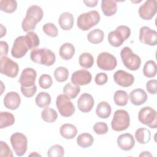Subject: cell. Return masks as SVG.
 <instances>
[{"label":"cell","mask_w":157,"mask_h":157,"mask_svg":"<svg viewBox=\"0 0 157 157\" xmlns=\"http://www.w3.org/2000/svg\"><path fill=\"white\" fill-rule=\"evenodd\" d=\"M39 44V38L34 32L27 33L26 36H20L14 40L11 50L12 56L15 58H21L29 50L36 48Z\"/></svg>","instance_id":"cell-1"},{"label":"cell","mask_w":157,"mask_h":157,"mask_svg":"<svg viewBox=\"0 0 157 157\" xmlns=\"http://www.w3.org/2000/svg\"><path fill=\"white\" fill-rule=\"evenodd\" d=\"M30 59L32 61L46 66H52L56 61L54 52L48 48H34L30 53Z\"/></svg>","instance_id":"cell-2"},{"label":"cell","mask_w":157,"mask_h":157,"mask_svg":"<svg viewBox=\"0 0 157 157\" xmlns=\"http://www.w3.org/2000/svg\"><path fill=\"white\" fill-rule=\"evenodd\" d=\"M131 34L130 28L125 25L118 26L115 30L112 31L108 34V41L114 47H120L129 38Z\"/></svg>","instance_id":"cell-3"},{"label":"cell","mask_w":157,"mask_h":157,"mask_svg":"<svg viewBox=\"0 0 157 157\" xmlns=\"http://www.w3.org/2000/svg\"><path fill=\"white\" fill-rule=\"evenodd\" d=\"M101 17L96 10H91L80 14L77 20L78 28L82 31H88L96 26L100 21Z\"/></svg>","instance_id":"cell-4"},{"label":"cell","mask_w":157,"mask_h":157,"mask_svg":"<svg viewBox=\"0 0 157 157\" xmlns=\"http://www.w3.org/2000/svg\"><path fill=\"white\" fill-rule=\"evenodd\" d=\"M120 56L124 66L131 71H137L141 64L140 58L128 47H124L120 52Z\"/></svg>","instance_id":"cell-5"},{"label":"cell","mask_w":157,"mask_h":157,"mask_svg":"<svg viewBox=\"0 0 157 157\" xmlns=\"http://www.w3.org/2000/svg\"><path fill=\"white\" fill-rule=\"evenodd\" d=\"M130 124V117L128 112L123 109L116 110L111 121L112 129L117 132L126 130Z\"/></svg>","instance_id":"cell-6"},{"label":"cell","mask_w":157,"mask_h":157,"mask_svg":"<svg viewBox=\"0 0 157 157\" xmlns=\"http://www.w3.org/2000/svg\"><path fill=\"white\" fill-rule=\"evenodd\" d=\"M139 121L150 128L155 129L157 126V112L149 106L142 108L138 113Z\"/></svg>","instance_id":"cell-7"},{"label":"cell","mask_w":157,"mask_h":157,"mask_svg":"<svg viewBox=\"0 0 157 157\" xmlns=\"http://www.w3.org/2000/svg\"><path fill=\"white\" fill-rule=\"evenodd\" d=\"M56 105L59 114L64 117L72 116L75 111L74 105L64 94H61L57 96Z\"/></svg>","instance_id":"cell-8"},{"label":"cell","mask_w":157,"mask_h":157,"mask_svg":"<svg viewBox=\"0 0 157 157\" xmlns=\"http://www.w3.org/2000/svg\"><path fill=\"white\" fill-rule=\"evenodd\" d=\"M10 141L17 156H21L25 154L28 147V140L25 135L21 132H15L10 136Z\"/></svg>","instance_id":"cell-9"},{"label":"cell","mask_w":157,"mask_h":157,"mask_svg":"<svg viewBox=\"0 0 157 157\" xmlns=\"http://www.w3.org/2000/svg\"><path fill=\"white\" fill-rule=\"evenodd\" d=\"M19 71L18 64L9 57L1 56L0 61V71L3 75L9 77L15 78L17 76Z\"/></svg>","instance_id":"cell-10"},{"label":"cell","mask_w":157,"mask_h":157,"mask_svg":"<svg viewBox=\"0 0 157 157\" xmlns=\"http://www.w3.org/2000/svg\"><path fill=\"white\" fill-rule=\"evenodd\" d=\"M97 66L102 70L110 71L113 70L117 64V58L108 52H101L96 60Z\"/></svg>","instance_id":"cell-11"},{"label":"cell","mask_w":157,"mask_h":157,"mask_svg":"<svg viewBox=\"0 0 157 157\" xmlns=\"http://www.w3.org/2000/svg\"><path fill=\"white\" fill-rule=\"evenodd\" d=\"M157 12V1L156 0L146 1L139 8L140 17L145 20H150L153 18Z\"/></svg>","instance_id":"cell-12"},{"label":"cell","mask_w":157,"mask_h":157,"mask_svg":"<svg viewBox=\"0 0 157 157\" xmlns=\"http://www.w3.org/2000/svg\"><path fill=\"white\" fill-rule=\"evenodd\" d=\"M139 41L150 46H155L157 44V32L150 28L144 26L139 30Z\"/></svg>","instance_id":"cell-13"},{"label":"cell","mask_w":157,"mask_h":157,"mask_svg":"<svg viewBox=\"0 0 157 157\" xmlns=\"http://www.w3.org/2000/svg\"><path fill=\"white\" fill-rule=\"evenodd\" d=\"M91 74L88 71L85 69L76 71L71 76L72 83L77 86L88 85L91 82Z\"/></svg>","instance_id":"cell-14"},{"label":"cell","mask_w":157,"mask_h":157,"mask_svg":"<svg viewBox=\"0 0 157 157\" xmlns=\"http://www.w3.org/2000/svg\"><path fill=\"white\" fill-rule=\"evenodd\" d=\"M36 77V71L31 67H27L22 71L18 81L21 86L30 87L35 85Z\"/></svg>","instance_id":"cell-15"},{"label":"cell","mask_w":157,"mask_h":157,"mask_svg":"<svg viewBox=\"0 0 157 157\" xmlns=\"http://www.w3.org/2000/svg\"><path fill=\"white\" fill-rule=\"evenodd\" d=\"M113 80L118 85L123 87L131 86L134 82V77L123 70H118L113 74Z\"/></svg>","instance_id":"cell-16"},{"label":"cell","mask_w":157,"mask_h":157,"mask_svg":"<svg viewBox=\"0 0 157 157\" xmlns=\"http://www.w3.org/2000/svg\"><path fill=\"white\" fill-rule=\"evenodd\" d=\"M94 99L89 93H83L77 100V107L83 113L90 112L94 106Z\"/></svg>","instance_id":"cell-17"},{"label":"cell","mask_w":157,"mask_h":157,"mask_svg":"<svg viewBox=\"0 0 157 157\" xmlns=\"http://www.w3.org/2000/svg\"><path fill=\"white\" fill-rule=\"evenodd\" d=\"M117 143L118 147L124 151H129L134 147L135 140L134 137L130 133L120 134L117 139Z\"/></svg>","instance_id":"cell-18"},{"label":"cell","mask_w":157,"mask_h":157,"mask_svg":"<svg viewBox=\"0 0 157 157\" xmlns=\"http://www.w3.org/2000/svg\"><path fill=\"white\" fill-rule=\"evenodd\" d=\"M4 106L10 110H15L20 105L21 98L18 93L15 91H10L7 93L4 98Z\"/></svg>","instance_id":"cell-19"},{"label":"cell","mask_w":157,"mask_h":157,"mask_svg":"<svg viewBox=\"0 0 157 157\" xmlns=\"http://www.w3.org/2000/svg\"><path fill=\"white\" fill-rule=\"evenodd\" d=\"M129 99L131 103L134 105H140L147 101L148 96L143 89L137 88L131 91Z\"/></svg>","instance_id":"cell-20"},{"label":"cell","mask_w":157,"mask_h":157,"mask_svg":"<svg viewBox=\"0 0 157 157\" xmlns=\"http://www.w3.org/2000/svg\"><path fill=\"white\" fill-rule=\"evenodd\" d=\"M74 23V20L73 15L67 12L62 13L58 19V23L60 28L64 31L71 29L73 27Z\"/></svg>","instance_id":"cell-21"},{"label":"cell","mask_w":157,"mask_h":157,"mask_svg":"<svg viewBox=\"0 0 157 157\" xmlns=\"http://www.w3.org/2000/svg\"><path fill=\"white\" fill-rule=\"evenodd\" d=\"M61 136L66 139H72L77 134V129L74 124L65 123L61 125L59 128Z\"/></svg>","instance_id":"cell-22"},{"label":"cell","mask_w":157,"mask_h":157,"mask_svg":"<svg viewBox=\"0 0 157 157\" xmlns=\"http://www.w3.org/2000/svg\"><path fill=\"white\" fill-rule=\"evenodd\" d=\"M101 7L104 15L107 17L115 15L117 11V6L115 1L102 0Z\"/></svg>","instance_id":"cell-23"},{"label":"cell","mask_w":157,"mask_h":157,"mask_svg":"<svg viewBox=\"0 0 157 157\" xmlns=\"http://www.w3.org/2000/svg\"><path fill=\"white\" fill-rule=\"evenodd\" d=\"M59 54L63 59L69 60L75 54V47L71 43H64L60 47Z\"/></svg>","instance_id":"cell-24"},{"label":"cell","mask_w":157,"mask_h":157,"mask_svg":"<svg viewBox=\"0 0 157 157\" xmlns=\"http://www.w3.org/2000/svg\"><path fill=\"white\" fill-rule=\"evenodd\" d=\"M112 109L109 103L105 101L100 102L96 109V113L101 118H107L111 114Z\"/></svg>","instance_id":"cell-25"},{"label":"cell","mask_w":157,"mask_h":157,"mask_svg":"<svg viewBox=\"0 0 157 157\" xmlns=\"http://www.w3.org/2000/svg\"><path fill=\"white\" fill-rule=\"evenodd\" d=\"M135 138L139 144H145L150 140L151 132L147 128H140L135 132Z\"/></svg>","instance_id":"cell-26"},{"label":"cell","mask_w":157,"mask_h":157,"mask_svg":"<svg viewBox=\"0 0 157 157\" xmlns=\"http://www.w3.org/2000/svg\"><path fill=\"white\" fill-rule=\"evenodd\" d=\"M26 15L29 16L39 23L43 18L44 12L42 9L39 6L32 5L28 9Z\"/></svg>","instance_id":"cell-27"},{"label":"cell","mask_w":157,"mask_h":157,"mask_svg":"<svg viewBox=\"0 0 157 157\" xmlns=\"http://www.w3.org/2000/svg\"><path fill=\"white\" fill-rule=\"evenodd\" d=\"M94 142V138L93 136L89 133H82L78 135L77 138V145L83 148L91 147Z\"/></svg>","instance_id":"cell-28"},{"label":"cell","mask_w":157,"mask_h":157,"mask_svg":"<svg viewBox=\"0 0 157 157\" xmlns=\"http://www.w3.org/2000/svg\"><path fill=\"white\" fill-rule=\"evenodd\" d=\"M104 39V33L100 29H94L91 31L87 35L88 40L93 44H98L103 41Z\"/></svg>","instance_id":"cell-29"},{"label":"cell","mask_w":157,"mask_h":157,"mask_svg":"<svg viewBox=\"0 0 157 157\" xmlns=\"http://www.w3.org/2000/svg\"><path fill=\"white\" fill-rule=\"evenodd\" d=\"M63 93L66 95L70 99H75L80 91L79 86L75 85L71 83H67L64 85L63 89Z\"/></svg>","instance_id":"cell-30"},{"label":"cell","mask_w":157,"mask_h":157,"mask_svg":"<svg viewBox=\"0 0 157 157\" xmlns=\"http://www.w3.org/2000/svg\"><path fill=\"white\" fill-rule=\"evenodd\" d=\"M15 123V117L13 115L9 112H0V128L12 126Z\"/></svg>","instance_id":"cell-31"},{"label":"cell","mask_w":157,"mask_h":157,"mask_svg":"<svg viewBox=\"0 0 157 157\" xmlns=\"http://www.w3.org/2000/svg\"><path fill=\"white\" fill-rule=\"evenodd\" d=\"M157 66L156 63L153 60L147 61L143 67V74L148 78L154 77L156 75Z\"/></svg>","instance_id":"cell-32"},{"label":"cell","mask_w":157,"mask_h":157,"mask_svg":"<svg viewBox=\"0 0 157 157\" xmlns=\"http://www.w3.org/2000/svg\"><path fill=\"white\" fill-rule=\"evenodd\" d=\"M36 104L40 108H45L51 103V96L46 92H40L35 99Z\"/></svg>","instance_id":"cell-33"},{"label":"cell","mask_w":157,"mask_h":157,"mask_svg":"<svg viewBox=\"0 0 157 157\" xmlns=\"http://www.w3.org/2000/svg\"><path fill=\"white\" fill-rule=\"evenodd\" d=\"M17 8V2L15 0L0 1V10L6 13L14 12Z\"/></svg>","instance_id":"cell-34"},{"label":"cell","mask_w":157,"mask_h":157,"mask_svg":"<svg viewBox=\"0 0 157 157\" xmlns=\"http://www.w3.org/2000/svg\"><path fill=\"white\" fill-rule=\"evenodd\" d=\"M129 96L128 93L124 90H118L113 95V101L116 105L118 106H124L128 104Z\"/></svg>","instance_id":"cell-35"},{"label":"cell","mask_w":157,"mask_h":157,"mask_svg":"<svg viewBox=\"0 0 157 157\" xmlns=\"http://www.w3.org/2000/svg\"><path fill=\"white\" fill-rule=\"evenodd\" d=\"M41 117L47 123H53L56 120L58 113L55 110L47 107L42 111Z\"/></svg>","instance_id":"cell-36"},{"label":"cell","mask_w":157,"mask_h":157,"mask_svg":"<svg viewBox=\"0 0 157 157\" xmlns=\"http://www.w3.org/2000/svg\"><path fill=\"white\" fill-rule=\"evenodd\" d=\"M78 61L81 67L85 69H89L94 64V58L91 54L85 52L80 55Z\"/></svg>","instance_id":"cell-37"},{"label":"cell","mask_w":157,"mask_h":157,"mask_svg":"<svg viewBox=\"0 0 157 157\" xmlns=\"http://www.w3.org/2000/svg\"><path fill=\"white\" fill-rule=\"evenodd\" d=\"M54 77L58 82H63L67 80L69 77V71L67 68L59 66L54 71Z\"/></svg>","instance_id":"cell-38"},{"label":"cell","mask_w":157,"mask_h":157,"mask_svg":"<svg viewBox=\"0 0 157 157\" xmlns=\"http://www.w3.org/2000/svg\"><path fill=\"white\" fill-rule=\"evenodd\" d=\"M37 23V22L36 20L29 17V16L26 15L22 21L21 27L25 32H32V31L36 28Z\"/></svg>","instance_id":"cell-39"},{"label":"cell","mask_w":157,"mask_h":157,"mask_svg":"<svg viewBox=\"0 0 157 157\" xmlns=\"http://www.w3.org/2000/svg\"><path fill=\"white\" fill-rule=\"evenodd\" d=\"M64 155V148L58 144L52 145L47 151V156L48 157H62Z\"/></svg>","instance_id":"cell-40"},{"label":"cell","mask_w":157,"mask_h":157,"mask_svg":"<svg viewBox=\"0 0 157 157\" xmlns=\"http://www.w3.org/2000/svg\"><path fill=\"white\" fill-rule=\"evenodd\" d=\"M42 30L47 36L55 37L58 34V30L55 25L53 23H47L43 25Z\"/></svg>","instance_id":"cell-41"},{"label":"cell","mask_w":157,"mask_h":157,"mask_svg":"<svg viewBox=\"0 0 157 157\" xmlns=\"http://www.w3.org/2000/svg\"><path fill=\"white\" fill-rule=\"evenodd\" d=\"M53 83L52 77L48 74H42L40 76L39 79V85L42 89L49 88Z\"/></svg>","instance_id":"cell-42"},{"label":"cell","mask_w":157,"mask_h":157,"mask_svg":"<svg viewBox=\"0 0 157 157\" xmlns=\"http://www.w3.org/2000/svg\"><path fill=\"white\" fill-rule=\"evenodd\" d=\"M93 131L96 134L103 135L106 134L109 131L107 124L104 122H98L96 123L93 126Z\"/></svg>","instance_id":"cell-43"},{"label":"cell","mask_w":157,"mask_h":157,"mask_svg":"<svg viewBox=\"0 0 157 157\" xmlns=\"http://www.w3.org/2000/svg\"><path fill=\"white\" fill-rule=\"evenodd\" d=\"M20 89L23 95L26 98L33 97L37 91V86L36 85L30 87H25V86H21Z\"/></svg>","instance_id":"cell-44"},{"label":"cell","mask_w":157,"mask_h":157,"mask_svg":"<svg viewBox=\"0 0 157 157\" xmlns=\"http://www.w3.org/2000/svg\"><path fill=\"white\" fill-rule=\"evenodd\" d=\"M1 150H0V156L5 157H12L13 153L11 149L9 148V145L4 141L0 142Z\"/></svg>","instance_id":"cell-45"},{"label":"cell","mask_w":157,"mask_h":157,"mask_svg":"<svg viewBox=\"0 0 157 157\" xmlns=\"http://www.w3.org/2000/svg\"><path fill=\"white\" fill-rule=\"evenodd\" d=\"M146 89L151 94H156L157 93V81L155 79L148 80L146 83Z\"/></svg>","instance_id":"cell-46"},{"label":"cell","mask_w":157,"mask_h":157,"mask_svg":"<svg viewBox=\"0 0 157 157\" xmlns=\"http://www.w3.org/2000/svg\"><path fill=\"white\" fill-rule=\"evenodd\" d=\"M108 80V77L107 75L104 72H100L99 74H97L94 81L95 83L98 85H103L105 83H107Z\"/></svg>","instance_id":"cell-47"},{"label":"cell","mask_w":157,"mask_h":157,"mask_svg":"<svg viewBox=\"0 0 157 157\" xmlns=\"http://www.w3.org/2000/svg\"><path fill=\"white\" fill-rule=\"evenodd\" d=\"M9 51V45L5 41L0 42V52L1 56H5L7 55Z\"/></svg>","instance_id":"cell-48"},{"label":"cell","mask_w":157,"mask_h":157,"mask_svg":"<svg viewBox=\"0 0 157 157\" xmlns=\"http://www.w3.org/2000/svg\"><path fill=\"white\" fill-rule=\"evenodd\" d=\"M98 2V0H91V1H83V3L89 7H94L96 6Z\"/></svg>","instance_id":"cell-49"},{"label":"cell","mask_w":157,"mask_h":157,"mask_svg":"<svg viewBox=\"0 0 157 157\" xmlns=\"http://www.w3.org/2000/svg\"><path fill=\"white\" fill-rule=\"evenodd\" d=\"M6 29L2 24H1V36H0V37L2 38L3 36H4L6 35Z\"/></svg>","instance_id":"cell-50"},{"label":"cell","mask_w":157,"mask_h":157,"mask_svg":"<svg viewBox=\"0 0 157 157\" xmlns=\"http://www.w3.org/2000/svg\"><path fill=\"white\" fill-rule=\"evenodd\" d=\"M152 155L149 151H143L139 155V156H151Z\"/></svg>","instance_id":"cell-51"}]
</instances>
